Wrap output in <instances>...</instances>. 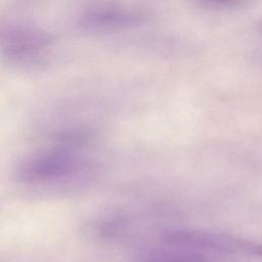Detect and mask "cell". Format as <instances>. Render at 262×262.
<instances>
[{
  "instance_id": "6da1fadb",
  "label": "cell",
  "mask_w": 262,
  "mask_h": 262,
  "mask_svg": "<svg viewBox=\"0 0 262 262\" xmlns=\"http://www.w3.org/2000/svg\"><path fill=\"white\" fill-rule=\"evenodd\" d=\"M80 141L75 137L63 138L58 143L37 151L25 160L18 176L25 183L49 184L71 177L79 169Z\"/></svg>"
},
{
  "instance_id": "3957f363",
  "label": "cell",
  "mask_w": 262,
  "mask_h": 262,
  "mask_svg": "<svg viewBox=\"0 0 262 262\" xmlns=\"http://www.w3.org/2000/svg\"><path fill=\"white\" fill-rule=\"evenodd\" d=\"M166 247L151 254L146 262H207L202 256L191 253H182L176 248L162 242Z\"/></svg>"
},
{
  "instance_id": "7a4b0ae2",
  "label": "cell",
  "mask_w": 262,
  "mask_h": 262,
  "mask_svg": "<svg viewBox=\"0 0 262 262\" xmlns=\"http://www.w3.org/2000/svg\"><path fill=\"white\" fill-rule=\"evenodd\" d=\"M162 242L181 249L262 257L261 244L225 233L203 230H172L163 235Z\"/></svg>"
},
{
  "instance_id": "5b68a950",
  "label": "cell",
  "mask_w": 262,
  "mask_h": 262,
  "mask_svg": "<svg viewBox=\"0 0 262 262\" xmlns=\"http://www.w3.org/2000/svg\"><path fill=\"white\" fill-rule=\"evenodd\" d=\"M259 30L262 32V21H260V24H259Z\"/></svg>"
},
{
  "instance_id": "277c9868",
  "label": "cell",
  "mask_w": 262,
  "mask_h": 262,
  "mask_svg": "<svg viewBox=\"0 0 262 262\" xmlns=\"http://www.w3.org/2000/svg\"><path fill=\"white\" fill-rule=\"evenodd\" d=\"M199 5L217 10L237 9L247 7L257 0H194Z\"/></svg>"
}]
</instances>
